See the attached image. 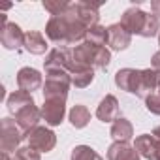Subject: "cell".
I'll use <instances>...</instances> for the list:
<instances>
[{
	"mask_svg": "<svg viewBox=\"0 0 160 160\" xmlns=\"http://www.w3.org/2000/svg\"><path fill=\"white\" fill-rule=\"evenodd\" d=\"M87 30L89 28L72 12V4L64 15L51 17L45 25V36L57 47H75L83 43L87 38Z\"/></svg>",
	"mask_w": 160,
	"mask_h": 160,
	"instance_id": "6da1fadb",
	"label": "cell"
},
{
	"mask_svg": "<svg viewBox=\"0 0 160 160\" xmlns=\"http://www.w3.org/2000/svg\"><path fill=\"white\" fill-rule=\"evenodd\" d=\"M121 25L130 34H138L141 38H152V36L160 34V19L154 13H147V12L139 10L138 6L128 8L122 13Z\"/></svg>",
	"mask_w": 160,
	"mask_h": 160,
	"instance_id": "7a4b0ae2",
	"label": "cell"
},
{
	"mask_svg": "<svg viewBox=\"0 0 160 160\" xmlns=\"http://www.w3.org/2000/svg\"><path fill=\"white\" fill-rule=\"evenodd\" d=\"M72 87V75L68 72H45V81L42 87L43 100L47 98H68V91Z\"/></svg>",
	"mask_w": 160,
	"mask_h": 160,
	"instance_id": "3957f363",
	"label": "cell"
},
{
	"mask_svg": "<svg viewBox=\"0 0 160 160\" xmlns=\"http://www.w3.org/2000/svg\"><path fill=\"white\" fill-rule=\"evenodd\" d=\"M23 139H27V136L17 126L15 119L4 117L2 121H0V151L2 152H6V154L15 152Z\"/></svg>",
	"mask_w": 160,
	"mask_h": 160,
	"instance_id": "277c9868",
	"label": "cell"
},
{
	"mask_svg": "<svg viewBox=\"0 0 160 160\" xmlns=\"http://www.w3.org/2000/svg\"><path fill=\"white\" fill-rule=\"evenodd\" d=\"M134 147L145 160H160V126H156L151 134L138 136Z\"/></svg>",
	"mask_w": 160,
	"mask_h": 160,
	"instance_id": "5b68a950",
	"label": "cell"
},
{
	"mask_svg": "<svg viewBox=\"0 0 160 160\" xmlns=\"http://www.w3.org/2000/svg\"><path fill=\"white\" fill-rule=\"evenodd\" d=\"M27 141H28V147H32L38 152H51L57 145V136L47 126H36L27 134Z\"/></svg>",
	"mask_w": 160,
	"mask_h": 160,
	"instance_id": "8992f818",
	"label": "cell"
},
{
	"mask_svg": "<svg viewBox=\"0 0 160 160\" xmlns=\"http://www.w3.org/2000/svg\"><path fill=\"white\" fill-rule=\"evenodd\" d=\"M100 8L102 4H94V2H85V0H77L72 2V12L77 15V19L81 21L87 28H92L98 25L100 21Z\"/></svg>",
	"mask_w": 160,
	"mask_h": 160,
	"instance_id": "52a82bcc",
	"label": "cell"
},
{
	"mask_svg": "<svg viewBox=\"0 0 160 160\" xmlns=\"http://www.w3.org/2000/svg\"><path fill=\"white\" fill-rule=\"evenodd\" d=\"M42 109V119L49 126H58L64 121L66 115V100L64 98H47L43 100Z\"/></svg>",
	"mask_w": 160,
	"mask_h": 160,
	"instance_id": "ba28073f",
	"label": "cell"
},
{
	"mask_svg": "<svg viewBox=\"0 0 160 160\" xmlns=\"http://www.w3.org/2000/svg\"><path fill=\"white\" fill-rule=\"evenodd\" d=\"M25 36H27V32H23L19 25L6 23L2 27V30H0V43L8 51H19L25 47Z\"/></svg>",
	"mask_w": 160,
	"mask_h": 160,
	"instance_id": "9c48e42d",
	"label": "cell"
},
{
	"mask_svg": "<svg viewBox=\"0 0 160 160\" xmlns=\"http://www.w3.org/2000/svg\"><path fill=\"white\" fill-rule=\"evenodd\" d=\"M139 79H141V70L134 68H122L115 73V85L130 94H138L139 89Z\"/></svg>",
	"mask_w": 160,
	"mask_h": 160,
	"instance_id": "30bf717a",
	"label": "cell"
},
{
	"mask_svg": "<svg viewBox=\"0 0 160 160\" xmlns=\"http://www.w3.org/2000/svg\"><path fill=\"white\" fill-rule=\"evenodd\" d=\"M17 85H19L21 91H27V92L32 94L34 91L43 87V77L36 68L25 66V68H21L17 72Z\"/></svg>",
	"mask_w": 160,
	"mask_h": 160,
	"instance_id": "8fae6325",
	"label": "cell"
},
{
	"mask_svg": "<svg viewBox=\"0 0 160 160\" xmlns=\"http://www.w3.org/2000/svg\"><path fill=\"white\" fill-rule=\"evenodd\" d=\"M108 34H109V40H108V45L111 51H124L130 47L132 43V34L121 25V23H113L108 27Z\"/></svg>",
	"mask_w": 160,
	"mask_h": 160,
	"instance_id": "7c38bea8",
	"label": "cell"
},
{
	"mask_svg": "<svg viewBox=\"0 0 160 160\" xmlns=\"http://www.w3.org/2000/svg\"><path fill=\"white\" fill-rule=\"evenodd\" d=\"M96 117L102 122H115L117 119H121V108H119V100L113 94H106L102 98V102L96 108Z\"/></svg>",
	"mask_w": 160,
	"mask_h": 160,
	"instance_id": "4fadbf2b",
	"label": "cell"
},
{
	"mask_svg": "<svg viewBox=\"0 0 160 160\" xmlns=\"http://www.w3.org/2000/svg\"><path fill=\"white\" fill-rule=\"evenodd\" d=\"M40 119H42V109H40L36 104L27 106L25 109H21V111L15 115V122H17V126L25 132V136H27L30 130H34L36 126H40V124H38Z\"/></svg>",
	"mask_w": 160,
	"mask_h": 160,
	"instance_id": "5bb4252c",
	"label": "cell"
},
{
	"mask_svg": "<svg viewBox=\"0 0 160 160\" xmlns=\"http://www.w3.org/2000/svg\"><path fill=\"white\" fill-rule=\"evenodd\" d=\"M160 87V72L152 70V68H145L141 70V79H139V89H138V94L139 98H147L151 96L156 89Z\"/></svg>",
	"mask_w": 160,
	"mask_h": 160,
	"instance_id": "9a60e30c",
	"label": "cell"
},
{
	"mask_svg": "<svg viewBox=\"0 0 160 160\" xmlns=\"http://www.w3.org/2000/svg\"><path fill=\"white\" fill-rule=\"evenodd\" d=\"M108 160H139V152L130 141H113L108 149Z\"/></svg>",
	"mask_w": 160,
	"mask_h": 160,
	"instance_id": "2e32d148",
	"label": "cell"
},
{
	"mask_svg": "<svg viewBox=\"0 0 160 160\" xmlns=\"http://www.w3.org/2000/svg\"><path fill=\"white\" fill-rule=\"evenodd\" d=\"M32 104H36L34 102V96L30 94V92H27V91H13L8 98H6V108H8V111L12 113V115H17L21 109H25L27 106H32Z\"/></svg>",
	"mask_w": 160,
	"mask_h": 160,
	"instance_id": "e0dca14e",
	"label": "cell"
},
{
	"mask_svg": "<svg viewBox=\"0 0 160 160\" xmlns=\"http://www.w3.org/2000/svg\"><path fill=\"white\" fill-rule=\"evenodd\" d=\"M109 136L115 139V141H130L134 138V126L128 119L121 117L117 119L113 124H111V130H109Z\"/></svg>",
	"mask_w": 160,
	"mask_h": 160,
	"instance_id": "ac0fdd59",
	"label": "cell"
},
{
	"mask_svg": "<svg viewBox=\"0 0 160 160\" xmlns=\"http://www.w3.org/2000/svg\"><path fill=\"white\" fill-rule=\"evenodd\" d=\"M47 47H49L47 45V40L43 38L42 32H36V30L27 32V36H25V49L28 53H32V55H43L47 51Z\"/></svg>",
	"mask_w": 160,
	"mask_h": 160,
	"instance_id": "d6986e66",
	"label": "cell"
},
{
	"mask_svg": "<svg viewBox=\"0 0 160 160\" xmlns=\"http://www.w3.org/2000/svg\"><path fill=\"white\" fill-rule=\"evenodd\" d=\"M68 119H70V122H72L73 128H85V126L89 124V121H91V111H89L85 106L77 104V106H73V108L70 109Z\"/></svg>",
	"mask_w": 160,
	"mask_h": 160,
	"instance_id": "ffe728a7",
	"label": "cell"
},
{
	"mask_svg": "<svg viewBox=\"0 0 160 160\" xmlns=\"http://www.w3.org/2000/svg\"><path fill=\"white\" fill-rule=\"evenodd\" d=\"M108 40H109L108 28L102 27V25H96V27H92V28L87 30L85 42H89V43H92V45H102V47H106V45H108Z\"/></svg>",
	"mask_w": 160,
	"mask_h": 160,
	"instance_id": "44dd1931",
	"label": "cell"
},
{
	"mask_svg": "<svg viewBox=\"0 0 160 160\" xmlns=\"http://www.w3.org/2000/svg\"><path fill=\"white\" fill-rule=\"evenodd\" d=\"M70 4L72 2H66V0H43V10L49 12L51 17H58L70 10Z\"/></svg>",
	"mask_w": 160,
	"mask_h": 160,
	"instance_id": "7402d4cb",
	"label": "cell"
},
{
	"mask_svg": "<svg viewBox=\"0 0 160 160\" xmlns=\"http://www.w3.org/2000/svg\"><path fill=\"white\" fill-rule=\"evenodd\" d=\"M72 160H104V158L89 145H77L72 151Z\"/></svg>",
	"mask_w": 160,
	"mask_h": 160,
	"instance_id": "603a6c76",
	"label": "cell"
},
{
	"mask_svg": "<svg viewBox=\"0 0 160 160\" xmlns=\"http://www.w3.org/2000/svg\"><path fill=\"white\" fill-rule=\"evenodd\" d=\"M13 160H42L40 152L34 151L32 147H19L15 152H13Z\"/></svg>",
	"mask_w": 160,
	"mask_h": 160,
	"instance_id": "cb8c5ba5",
	"label": "cell"
},
{
	"mask_svg": "<svg viewBox=\"0 0 160 160\" xmlns=\"http://www.w3.org/2000/svg\"><path fill=\"white\" fill-rule=\"evenodd\" d=\"M145 108H147V111H151L152 115H158V117H160V100H158L154 94H151V96L145 98Z\"/></svg>",
	"mask_w": 160,
	"mask_h": 160,
	"instance_id": "d4e9b609",
	"label": "cell"
},
{
	"mask_svg": "<svg viewBox=\"0 0 160 160\" xmlns=\"http://www.w3.org/2000/svg\"><path fill=\"white\" fill-rule=\"evenodd\" d=\"M151 68L156 70V72H160V51H156V53L152 55V58H151Z\"/></svg>",
	"mask_w": 160,
	"mask_h": 160,
	"instance_id": "484cf974",
	"label": "cell"
},
{
	"mask_svg": "<svg viewBox=\"0 0 160 160\" xmlns=\"http://www.w3.org/2000/svg\"><path fill=\"white\" fill-rule=\"evenodd\" d=\"M151 10H152V13L160 19V0H156V2H152V4H151Z\"/></svg>",
	"mask_w": 160,
	"mask_h": 160,
	"instance_id": "4316f807",
	"label": "cell"
},
{
	"mask_svg": "<svg viewBox=\"0 0 160 160\" xmlns=\"http://www.w3.org/2000/svg\"><path fill=\"white\" fill-rule=\"evenodd\" d=\"M2 160H13V156H10V154H6V152H2Z\"/></svg>",
	"mask_w": 160,
	"mask_h": 160,
	"instance_id": "83f0119b",
	"label": "cell"
},
{
	"mask_svg": "<svg viewBox=\"0 0 160 160\" xmlns=\"http://www.w3.org/2000/svg\"><path fill=\"white\" fill-rule=\"evenodd\" d=\"M152 94H154V96H156V98H158V100H160V87H158V89H156V91H154V92H152Z\"/></svg>",
	"mask_w": 160,
	"mask_h": 160,
	"instance_id": "f1b7e54d",
	"label": "cell"
},
{
	"mask_svg": "<svg viewBox=\"0 0 160 160\" xmlns=\"http://www.w3.org/2000/svg\"><path fill=\"white\" fill-rule=\"evenodd\" d=\"M158 45H160V34H158Z\"/></svg>",
	"mask_w": 160,
	"mask_h": 160,
	"instance_id": "f546056e",
	"label": "cell"
}]
</instances>
